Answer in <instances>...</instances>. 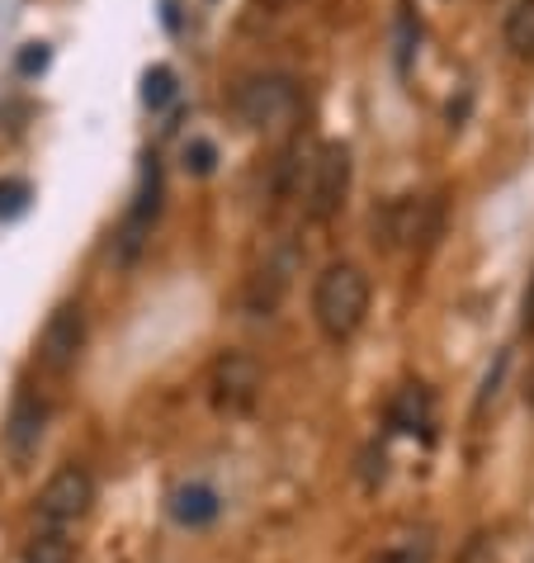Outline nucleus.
<instances>
[{"label":"nucleus","mask_w":534,"mask_h":563,"mask_svg":"<svg viewBox=\"0 0 534 563\" xmlns=\"http://www.w3.org/2000/svg\"><path fill=\"white\" fill-rule=\"evenodd\" d=\"M185 170H190V176H213V170H218V143H213V137H190V143H185Z\"/></svg>","instance_id":"17"},{"label":"nucleus","mask_w":534,"mask_h":563,"mask_svg":"<svg viewBox=\"0 0 534 563\" xmlns=\"http://www.w3.org/2000/svg\"><path fill=\"white\" fill-rule=\"evenodd\" d=\"M416 38H421V24H416V14L402 5V14H398V71H402V76L412 71V57H416Z\"/></svg>","instance_id":"18"},{"label":"nucleus","mask_w":534,"mask_h":563,"mask_svg":"<svg viewBox=\"0 0 534 563\" xmlns=\"http://www.w3.org/2000/svg\"><path fill=\"white\" fill-rule=\"evenodd\" d=\"M388 421L398 431H407V435H421V441H431V427H435V402H431V394L421 384H407L402 394L392 398Z\"/></svg>","instance_id":"12"},{"label":"nucleus","mask_w":534,"mask_h":563,"mask_svg":"<svg viewBox=\"0 0 534 563\" xmlns=\"http://www.w3.org/2000/svg\"><path fill=\"white\" fill-rule=\"evenodd\" d=\"M369 312V275L355 261H332L312 285V318L326 341H351Z\"/></svg>","instance_id":"1"},{"label":"nucleus","mask_w":534,"mask_h":563,"mask_svg":"<svg viewBox=\"0 0 534 563\" xmlns=\"http://www.w3.org/2000/svg\"><path fill=\"white\" fill-rule=\"evenodd\" d=\"M525 402H530V408H534V379H530V388H525Z\"/></svg>","instance_id":"23"},{"label":"nucleus","mask_w":534,"mask_h":563,"mask_svg":"<svg viewBox=\"0 0 534 563\" xmlns=\"http://www.w3.org/2000/svg\"><path fill=\"white\" fill-rule=\"evenodd\" d=\"M48 62H53L48 43H24L20 57H14V71H20V76H43V71H48Z\"/></svg>","instance_id":"20"},{"label":"nucleus","mask_w":534,"mask_h":563,"mask_svg":"<svg viewBox=\"0 0 534 563\" xmlns=\"http://www.w3.org/2000/svg\"><path fill=\"white\" fill-rule=\"evenodd\" d=\"M293 81L289 76H251V81L237 90V109L246 119V129H270V123L293 114Z\"/></svg>","instance_id":"9"},{"label":"nucleus","mask_w":534,"mask_h":563,"mask_svg":"<svg viewBox=\"0 0 534 563\" xmlns=\"http://www.w3.org/2000/svg\"><path fill=\"white\" fill-rule=\"evenodd\" d=\"M298 261H303V252H298V242H279L270 256H265V265L256 275H251V285H246V308L256 312V318H270V312L285 303V294L293 285V271H298Z\"/></svg>","instance_id":"8"},{"label":"nucleus","mask_w":534,"mask_h":563,"mask_svg":"<svg viewBox=\"0 0 534 563\" xmlns=\"http://www.w3.org/2000/svg\"><path fill=\"white\" fill-rule=\"evenodd\" d=\"M374 563H431V540L426 536H412L402 544H392V550H383Z\"/></svg>","instance_id":"19"},{"label":"nucleus","mask_w":534,"mask_h":563,"mask_svg":"<svg viewBox=\"0 0 534 563\" xmlns=\"http://www.w3.org/2000/svg\"><path fill=\"white\" fill-rule=\"evenodd\" d=\"M209 394L218 412H246L260 394V365L246 351H223L209 369Z\"/></svg>","instance_id":"6"},{"label":"nucleus","mask_w":534,"mask_h":563,"mask_svg":"<svg viewBox=\"0 0 534 563\" xmlns=\"http://www.w3.org/2000/svg\"><path fill=\"white\" fill-rule=\"evenodd\" d=\"M440 218L445 205L440 199H392V205L374 209V246L398 252V246H431L440 238Z\"/></svg>","instance_id":"2"},{"label":"nucleus","mask_w":534,"mask_h":563,"mask_svg":"<svg viewBox=\"0 0 534 563\" xmlns=\"http://www.w3.org/2000/svg\"><path fill=\"white\" fill-rule=\"evenodd\" d=\"M176 96H180V76H176V67L156 62V67L143 71V104L152 109V114H162L166 104H176Z\"/></svg>","instance_id":"14"},{"label":"nucleus","mask_w":534,"mask_h":563,"mask_svg":"<svg viewBox=\"0 0 534 563\" xmlns=\"http://www.w3.org/2000/svg\"><path fill=\"white\" fill-rule=\"evenodd\" d=\"M162 162L147 152L143 156V170H137V190H133V205H129V218H123V228H119V261L123 265H133L137 256H143V246H147V232L156 223V213H162Z\"/></svg>","instance_id":"5"},{"label":"nucleus","mask_w":534,"mask_h":563,"mask_svg":"<svg viewBox=\"0 0 534 563\" xmlns=\"http://www.w3.org/2000/svg\"><path fill=\"white\" fill-rule=\"evenodd\" d=\"M34 205V185L24 176H0V223H14Z\"/></svg>","instance_id":"16"},{"label":"nucleus","mask_w":534,"mask_h":563,"mask_svg":"<svg viewBox=\"0 0 534 563\" xmlns=\"http://www.w3.org/2000/svg\"><path fill=\"white\" fill-rule=\"evenodd\" d=\"M521 332L534 336V271H530V285L521 294Z\"/></svg>","instance_id":"22"},{"label":"nucleus","mask_w":534,"mask_h":563,"mask_svg":"<svg viewBox=\"0 0 534 563\" xmlns=\"http://www.w3.org/2000/svg\"><path fill=\"white\" fill-rule=\"evenodd\" d=\"M501 374H507V351H501V355H497V365L487 369V379H482V398H478V412H482L487 402L497 398V384H501Z\"/></svg>","instance_id":"21"},{"label":"nucleus","mask_w":534,"mask_h":563,"mask_svg":"<svg viewBox=\"0 0 534 563\" xmlns=\"http://www.w3.org/2000/svg\"><path fill=\"white\" fill-rule=\"evenodd\" d=\"M24 563H71L67 530H48V526H43L38 536L24 544Z\"/></svg>","instance_id":"15"},{"label":"nucleus","mask_w":534,"mask_h":563,"mask_svg":"<svg viewBox=\"0 0 534 563\" xmlns=\"http://www.w3.org/2000/svg\"><path fill=\"white\" fill-rule=\"evenodd\" d=\"M43 427H48V402L38 394H20L10 408V421H5V450L24 464L43 441Z\"/></svg>","instance_id":"10"},{"label":"nucleus","mask_w":534,"mask_h":563,"mask_svg":"<svg viewBox=\"0 0 534 563\" xmlns=\"http://www.w3.org/2000/svg\"><path fill=\"white\" fill-rule=\"evenodd\" d=\"M170 516H176L185 530H203L223 516V497H218V488H209V483H180V488L170 493Z\"/></svg>","instance_id":"11"},{"label":"nucleus","mask_w":534,"mask_h":563,"mask_svg":"<svg viewBox=\"0 0 534 563\" xmlns=\"http://www.w3.org/2000/svg\"><path fill=\"white\" fill-rule=\"evenodd\" d=\"M86 346V312L81 303H62L38 336V365L48 374H67Z\"/></svg>","instance_id":"7"},{"label":"nucleus","mask_w":534,"mask_h":563,"mask_svg":"<svg viewBox=\"0 0 534 563\" xmlns=\"http://www.w3.org/2000/svg\"><path fill=\"white\" fill-rule=\"evenodd\" d=\"M351 147L345 143H322L318 162H312V185H308V218L312 223H332L351 199Z\"/></svg>","instance_id":"3"},{"label":"nucleus","mask_w":534,"mask_h":563,"mask_svg":"<svg viewBox=\"0 0 534 563\" xmlns=\"http://www.w3.org/2000/svg\"><path fill=\"white\" fill-rule=\"evenodd\" d=\"M90 503H96V478L81 464H62L38 493V521L48 530H67L90 511Z\"/></svg>","instance_id":"4"},{"label":"nucleus","mask_w":534,"mask_h":563,"mask_svg":"<svg viewBox=\"0 0 534 563\" xmlns=\"http://www.w3.org/2000/svg\"><path fill=\"white\" fill-rule=\"evenodd\" d=\"M501 38L515 57H534V0H515L507 10V24H501Z\"/></svg>","instance_id":"13"}]
</instances>
